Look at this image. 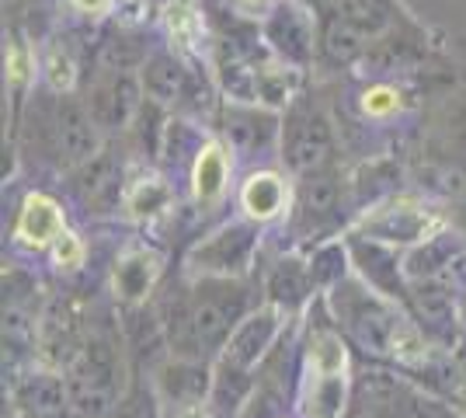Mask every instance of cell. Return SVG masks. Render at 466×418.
Masks as SVG:
<instances>
[{
  "label": "cell",
  "mask_w": 466,
  "mask_h": 418,
  "mask_svg": "<svg viewBox=\"0 0 466 418\" xmlns=\"http://www.w3.org/2000/svg\"><path fill=\"white\" fill-rule=\"evenodd\" d=\"M328 311L351 349H359L370 362H387L418 380V373L435 377L439 349L425 339L404 303L370 290L351 272L341 279L328 297Z\"/></svg>",
  "instance_id": "1"
},
{
  "label": "cell",
  "mask_w": 466,
  "mask_h": 418,
  "mask_svg": "<svg viewBox=\"0 0 466 418\" xmlns=\"http://www.w3.org/2000/svg\"><path fill=\"white\" fill-rule=\"evenodd\" d=\"M251 311L254 297L244 279H188L160 300L157 318L171 356L213 362Z\"/></svg>",
  "instance_id": "2"
},
{
  "label": "cell",
  "mask_w": 466,
  "mask_h": 418,
  "mask_svg": "<svg viewBox=\"0 0 466 418\" xmlns=\"http://www.w3.org/2000/svg\"><path fill=\"white\" fill-rule=\"evenodd\" d=\"M299 383L296 418H349L355 394L351 345L328 311V300H313L299 339Z\"/></svg>",
  "instance_id": "3"
},
{
  "label": "cell",
  "mask_w": 466,
  "mask_h": 418,
  "mask_svg": "<svg viewBox=\"0 0 466 418\" xmlns=\"http://www.w3.org/2000/svg\"><path fill=\"white\" fill-rule=\"evenodd\" d=\"M66 394L77 418H112L126 398L129 383L126 377V352L122 342L108 331H87L77 356L63 370Z\"/></svg>",
  "instance_id": "4"
},
{
  "label": "cell",
  "mask_w": 466,
  "mask_h": 418,
  "mask_svg": "<svg viewBox=\"0 0 466 418\" xmlns=\"http://www.w3.org/2000/svg\"><path fill=\"white\" fill-rule=\"evenodd\" d=\"M349 418H466V408L439 398L408 373L372 362L355 377Z\"/></svg>",
  "instance_id": "5"
},
{
  "label": "cell",
  "mask_w": 466,
  "mask_h": 418,
  "mask_svg": "<svg viewBox=\"0 0 466 418\" xmlns=\"http://www.w3.org/2000/svg\"><path fill=\"white\" fill-rule=\"evenodd\" d=\"M258 251V223L240 219L227 223L188 251V279H244L254 265Z\"/></svg>",
  "instance_id": "6"
},
{
  "label": "cell",
  "mask_w": 466,
  "mask_h": 418,
  "mask_svg": "<svg viewBox=\"0 0 466 418\" xmlns=\"http://www.w3.org/2000/svg\"><path fill=\"white\" fill-rule=\"evenodd\" d=\"M330 154H334V129L324 108L313 101H292L282 126V160L296 175L310 178L328 168Z\"/></svg>",
  "instance_id": "7"
},
{
  "label": "cell",
  "mask_w": 466,
  "mask_h": 418,
  "mask_svg": "<svg viewBox=\"0 0 466 418\" xmlns=\"http://www.w3.org/2000/svg\"><path fill=\"white\" fill-rule=\"evenodd\" d=\"M408 314L439 352L460 349V311H456V286L452 282H446V279L410 282Z\"/></svg>",
  "instance_id": "8"
},
{
  "label": "cell",
  "mask_w": 466,
  "mask_h": 418,
  "mask_svg": "<svg viewBox=\"0 0 466 418\" xmlns=\"http://www.w3.org/2000/svg\"><path fill=\"white\" fill-rule=\"evenodd\" d=\"M286 314L272 307V303H261L254 307L251 314L244 318V324L233 331V339L227 342V349L213 359V362H223V366H233L240 373H258L261 362L272 356V349L282 342L286 335Z\"/></svg>",
  "instance_id": "9"
},
{
  "label": "cell",
  "mask_w": 466,
  "mask_h": 418,
  "mask_svg": "<svg viewBox=\"0 0 466 418\" xmlns=\"http://www.w3.org/2000/svg\"><path fill=\"white\" fill-rule=\"evenodd\" d=\"M355 234L390 244V248H414L431 234H439V219L410 199H383L362 217Z\"/></svg>",
  "instance_id": "10"
},
{
  "label": "cell",
  "mask_w": 466,
  "mask_h": 418,
  "mask_svg": "<svg viewBox=\"0 0 466 418\" xmlns=\"http://www.w3.org/2000/svg\"><path fill=\"white\" fill-rule=\"evenodd\" d=\"M338 219H341V181L328 171L310 175L299 185V196H296L292 234L317 248V244H328Z\"/></svg>",
  "instance_id": "11"
},
{
  "label": "cell",
  "mask_w": 466,
  "mask_h": 418,
  "mask_svg": "<svg viewBox=\"0 0 466 418\" xmlns=\"http://www.w3.org/2000/svg\"><path fill=\"white\" fill-rule=\"evenodd\" d=\"M49 154L63 168H84L97 154V126L87 112V105L74 98H59L49 112Z\"/></svg>",
  "instance_id": "12"
},
{
  "label": "cell",
  "mask_w": 466,
  "mask_h": 418,
  "mask_svg": "<svg viewBox=\"0 0 466 418\" xmlns=\"http://www.w3.org/2000/svg\"><path fill=\"white\" fill-rule=\"evenodd\" d=\"M345 244H349L351 272L362 279L370 290H376V293H383V297L397 300V303L408 307L410 282H408V272H404V259L397 255V248L362 238V234H351Z\"/></svg>",
  "instance_id": "13"
},
{
  "label": "cell",
  "mask_w": 466,
  "mask_h": 418,
  "mask_svg": "<svg viewBox=\"0 0 466 418\" xmlns=\"http://www.w3.org/2000/svg\"><path fill=\"white\" fill-rule=\"evenodd\" d=\"M150 380H154L160 408H171V404H209V394H213V362L181 359L164 352L150 366Z\"/></svg>",
  "instance_id": "14"
},
{
  "label": "cell",
  "mask_w": 466,
  "mask_h": 418,
  "mask_svg": "<svg viewBox=\"0 0 466 418\" xmlns=\"http://www.w3.org/2000/svg\"><path fill=\"white\" fill-rule=\"evenodd\" d=\"M164 276V255L154 248L133 244L126 248L112 265V293L122 311H139L147 307L157 293V282Z\"/></svg>",
  "instance_id": "15"
},
{
  "label": "cell",
  "mask_w": 466,
  "mask_h": 418,
  "mask_svg": "<svg viewBox=\"0 0 466 418\" xmlns=\"http://www.w3.org/2000/svg\"><path fill=\"white\" fill-rule=\"evenodd\" d=\"M265 293H268L265 303L279 307L289 321L307 314L313 307V300H320V290L313 282L307 255H286V259L275 261L272 272H268V282H265Z\"/></svg>",
  "instance_id": "16"
},
{
  "label": "cell",
  "mask_w": 466,
  "mask_h": 418,
  "mask_svg": "<svg viewBox=\"0 0 466 418\" xmlns=\"http://www.w3.org/2000/svg\"><path fill=\"white\" fill-rule=\"evenodd\" d=\"M87 112L97 129H122L126 122L137 116L139 108V84L126 70H112L87 91Z\"/></svg>",
  "instance_id": "17"
},
{
  "label": "cell",
  "mask_w": 466,
  "mask_h": 418,
  "mask_svg": "<svg viewBox=\"0 0 466 418\" xmlns=\"http://www.w3.org/2000/svg\"><path fill=\"white\" fill-rule=\"evenodd\" d=\"M265 39L282 53V60L307 63L313 56V28L303 11H296L292 4H279L272 18L265 21Z\"/></svg>",
  "instance_id": "18"
},
{
  "label": "cell",
  "mask_w": 466,
  "mask_h": 418,
  "mask_svg": "<svg viewBox=\"0 0 466 418\" xmlns=\"http://www.w3.org/2000/svg\"><path fill=\"white\" fill-rule=\"evenodd\" d=\"M66 234V223H63V209L49 196H28L18 213V227H15V238L28 248H53L59 238Z\"/></svg>",
  "instance_id": "19"
},
{
  "label": "cell",
  "mask_w": 466,
  "mask_h": 418,
  "mask_svg": "<svg viewBox=\"0 0 466 418\" xmlns=\"http://www.w3.org/2000/svg\"><path fill=\"white\" fill-rule=\"evenodd\" d=\"M143 91L157 105H175V101L188 98V70L175 56L160 53L143 66Z\"/></svg>",
  "instance_id": "20"
},
{
  "label": "cell",
  "mask_w": 466,
  "mask_h": 418,
  "mask_svg": "<svg viewBox=\"0 0 466 418\" xmlns=\"http://www.w3.org/2000/svg\"><path fill=\"white\" fill-rule=\"evenodd\" d=\"M275 116L258 108H227V137L240 154H254L268 147L275 137Z\"/></svg>",
  "instance_id": "21"
},
{
  "label": "cell",
  "mask_w": 466,
  "mask_h": 418,
  "mask_svg": "<svg viewBox=\"0 0 466 418\" xmlns=\"http://www.w3.org/2000/svg\"><path fill=\"white\" fill-rule=\"evenodd\" d=\"M286 199H289V192H286V185L279 175H251V178L244 181V189H240V202H244V209H248V217L254 223H268L275 219L282 209H286Z\"/></svg>",
  "instance_id": "22"
},
{
  "label": "cell",
  "mask_w": 466,
  "mask_h": 418,
  "mask_svg": "<svg viewBox=\"0 0 466 418\" xmlns=\"http://www.w3.org/2000/svg\"><path fill=\"white\" fill-rule=\"evenodd\" d=\"M227 189V154L219 143H209L206 150H198L195 160V199L198 206H216Z\"/></svg>",
  "instance_id": "23"
},
{
  "label": "cell",
  "mask_w": 466,
  "mask_h": 418,
  "mask_svg": "<svg viewBox=\"0 0 466 418\" xmlns=\"http://www.w3.org/2000/svg\"><path fill=\"white\" fill-rule=\"evenodd\" d=\"M77 192L87 199V206H116L122 181H118L116 168L108 158H95L91 164H84V181H77Z\"/></svg>",
  "instance_id": "24"
},
{
  "label": "cell",
  "mask_w": 466,
  "mask_h": 418,
  "mask_svg": "<svg viewBox=\"0 0 466 418\" xmlns=\"http://www.w3.org/2000/svg\"><path fill=\"white\" fill-rule=\"evenodd\" d=\"M167 202H171V192H167L164 181H157V178L137 181V185L126 192V209H129L137 219L157 217L160 209H167Z\"/></svg>",
  "instance_id": "25"
},
{
  "label": "cell",
  "mask_w": 466,
  "mask_h": 418,
  "mask_svg": "<svg viewBox=\"0 0 466 418\" xmlns=\"http://www.w3.org/2000/svg\"><path fill=\"white\" fill-rule=\"evenodd\" d=\"M53 261H56L59 269H66V272L80 269V265H84V240L66 230V234L53 244Z\"/></svg>",
  "instance_id": "26"
},
{
  "label": "cell",
  "mask_w": 466,
  "mask_h": 418,
  "mask_svg": "<svg viewBox=\"0 0 466 418\" xmlns=\"http://www.w3.org/2000/svg\"><path fill=\"white\" fill-rule=\"evenodd\" d=\"M49 84L56 91H66L74 84V63H70L66 53H59V49H53V56H49Z\"/></svg>",
  "instance_id": "27"
},
{
  "label": "cell",
  "mask_w": 466,
  "mask_h": 418,
  "mask_svg": "<svg viewBox=\"0 0 466 418\" xmlns=\"http://www.w3.org/2000/svg\"><path fill=\"white\" fill-rule=\"evenodd\" d=\"M160 418H216L209 404H171L160 408Z\"/></svg>",
  "instance_id": "28"
},
{
  "label": "cell",
  "mask_w": 466,
  "mask_h": 418,
  "mask_svg": "<svg viewBox=\"0 0 466 418\" xmlns=\"http://www.w3.org/2000/svg\"><path fill=\"white\" fill-rule=\"evenodd\" d=\"M393 108H397V95L393 91H372V95H366V112H372V116H387Z\"/></svg>",
  "instance_id": "29"
},
{
  "label": "cell",
  "mask_w": 466,
  "mask_h": 418,
  "mask_svg": "<svg viewBox=\"0 0 466 418\" xmlns=\"http://www.w3.org/2000/svg\"><path fill=\"white\" fill-rule=\"evenodd\" d=\"M74 4H77L80 11H101L108 0H74Z\"/></svg>",
  "instance_id": "30"
},
{
  "label": "cell",
  "mask_w": 466,
  "mask_h": 418,
  "mask_svg": "<svg viewBox=\"0 0 466 418\" xmlns=\"http://www.w3.org/2000/svg\"><path fill=\"white\" fill-rule=\"evenodd\" d=\"M268 4H272V0H240L244 11H261V7H268Z\"/></svg>",
  "instance_id": "31"
}]
</instances>
